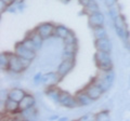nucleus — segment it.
Listing matches in <instances>:
<instances>
[{
    "label": "nucleus",
    "mask_w": 130,
    "mask_h": 121,
    "mask_svg": "<svg viewBox=\"0 0 130 121\" xmlns=\"http://www.w3.org/2000/svg\"><path fill=\"white\" fill-rule=\"evenodd\" d=\"M32 61L20 57L14 52L10 53L9 52V70L13 74H21L24 70H26L30 66V63Z\"/></svg>",
    "instance_id": "1"
},
{
    "label": "nucleus",
    "mask_w": 130,
    "mask_h": 121,
    "mask_svg": "<svg viewBox=\"0 0 130 121\" xmlns=\"http://www.w3.org/2000/svg\"><path fill=\"white\" fill-rule=\"evenodd\" d=\"M94 62L96 67L101 71H108L113 69L112 57L108 52L96 50V52L94 53Z\"/></svg>",
    "instance_id": "2"
},
{
    "label": "nucleus",
    "mask_w": 130,
    "mask_h": 121,
    "mask_svg": "<svg viewBox=\"0 0 130 121\" xmlns=\"http://www.w3.org/2000/svg\"><path fill=\"white\" fill-rule=\"evenodd\" d=\"M113 23H114V27H115V31L117 36L121 40H124L126 44H128L129 43V31L127 29V25H126L124 16L121 14H119L113 21Z\"/></svg>",
    "instance_id": "3"
},
{
    "label": "nucleus",
    "mask_w": 130,
    "mask_h": 121,
    "mask_svg": "<svg viewBox=\"0 0 130 121\" xmlns=\"http://www.w3.org/2000/svg\"><path fill=\"white\" fill-rule=\"evenodd\" d=\"M114 79H115V74H114V71L112 69V70H108V71H103V75L94 78L92 81L94 83H96L98 86L102 89L103 92H106L113 84Z\"/></svg>",
    "instance_id": "4"
},
{
    "label": "nucleus",
    "mask_w": 130,
    "mask_h": 121,
    "mask_svg": "<svg viewBox=\"0 0 130 121\" xmlns=\"http://www.w3.org/2000/svg\"><path fill=\"white\" fill-rule=\"evenodd\" d=\"M35 29L38 31V34L41 36L43 40H47L50 37H52V36H54L55 25L53 23H50V22H44V23L39 24Z\"/></svg>",
    "instance_id": "5"
},
{
    "label": "nucleus",
    "mask_w": 130,
    "mask_h": 121,
    "mask_svg": "<svg viewBox=\"0 0 130 121\" xmlns=\"http://www.w3.org/2000/svg\"><path fill=\"white\" fill-rule=\"evenodd\" d=\"M74 66H75V58H63V61L60 63V65L56 68V72L61 76V78H64L65 76L72 71Z\"/></svg>",
    "instance_id": "6"
},
{
    "label": "nucleus",
    "mask_w": 130,
    "mask_h": 121,
    "mask_svg": "<svg viewBox=\"0 0 130 121\" xmlns=\"http://www.w3.org/2000/svg\"><path fill=\"white\" fill-rule=\"evenodd\" d=\"M14 53L16 55H19L20 57H24V58H27V59H30V61H34L36 58V51H32L25 48L22 44V42H18L14 46Z\"/></svg>",
    "instance_id": "7"
},
{
    "label": "nucleus",
    "mask_w": 130,
    "mask_h": 121,
    "mask_svg": "<svg viewBox=\"0 0 130 121\" xmlns=\"http://www.w3.org/2000/svg\"><path fill=\"white\" fill-rule=\"evenodd\" d=\"M59 104L62 105L64 107H67V108H75L77 106H79L78 103H77V100H76L75 95L73 96L72 94L68 93V92L63 91V90L61 91Z\"/></svg>",
    "instance_id": "8"
},
{
    "label": "nucleus",
    "mask_w": 130,
    "mask_h": 121,
    "mask_svg": "<svg viewBox=\"0 0 130 121\" xmlns=\"http://www.w3.org/2000/svg\"><path fill=\"white\" fill-rule=\"evenodd\" d=\"M61 79H62L61 78V76L56 71H50V72H47V74H44L42 76L41 83L46 88L54 87V86H58V83L60 82Z\"/></svg>",
    "instance_id": "9"
},
{
    "label": "nucleus",
    "mask_w": 130,
    "mask_h": 121,
    "mask_svg": "<svg viewBox=\"0 0 130 121\" xmlns=\"http://www.w3.org/2000/svg\"><path fill=\"white\" fill-rule=\"evenodd\" d=\"M84 90H85V92H86V93L89 95V97H90L92 100L99 99L101 97V95L104 93L102 89H101L96 83H94L93 81H91L90 83L88 84V86H86V88H85Z\"/></svg>",
    "instance_id": "10"
},
{
    "label": "nucleus",
    "mask_w": 130,
    "mask_h": 121,
    "mask_svg": "<svg viewBox=\"0 0 130 121\" xmlns=\"http://www.w3.org/2000/svg\"><path fill=\"white\" fill-rule=\"evenodd\" d=\"M88 16H89L88 17V23H89V26H90L91 28L104 25L105 17H104V15H103L102 12L96 11V12H94V13L88 15Z\"/></svg>",
    "instance_id": "11"
},
{
    "label": "nucleus",
    "mask_w": 130,
    "mask_h": 121,
    "mask_svg": "<svg viewBox=\"0 0 130 121\" xmlns=\"http://www.w3.org/2000/svg\"><path fill=\"white\" fill-rule=\"evenodd\" d=\"M5 111L8 112V114H12V115L20 114V103L10 97H8L5 100Z\"/></svg>",
    "instance_id": "12"
},
{
    "label": "nucleus",
    "mask_w": 130,
    "mask_h": 121,
    "mask_svg": "<svg viewBox=\"0 0 130 121\" xmlns=\"http://www.w3.org/2000/svg\"><path fill=\"white\" fill-rule=\"evenodd\" d=\"M94 47L96 50L99 51H104V52H108L111 53L112 50V46H111V41L107 37L104 38H100V39H95L94 41Z\"/></svg>",
    "instance_id": "13"
},
{
    "label": "nucleus",
    "mask_w": 130,
    "mask_h": 121,
    "mask_svg": "<svg viewBox=\"0 0 130 121\" xmlns=\"http://www.w3.org/2000/svg\"><path fill=\"white\" fill-rule=\"evenodd\" d=\"M75 97L79 106H88V105H90L92 103V99L89 97V95L85 92V90L78 91L75 94Z\"/></svg>",
    "instance_id": "14"
},
{
    "label": "nucleus",
    "mask_w": 130,
    "mask_h": 121,
    "mask_svg": "<svg viewBox=\"0 0 130 121\" xmlns=\"http://www.w3.org/2000/svg\"><path fill=\"white\" fill-rule=\"evenodd\" d=\"M61 91H62V90L59 89L56 86H54V87H49V88H47V90H46V95L53 103H59Z\"/></svg>",
    "instance_id": "15"
},
{
    "label": "nucleus",
    "mask_w": 130,
    "mask_h": 121,
    "mask_svg": "<svg viewBox=\"0 0 130 121\" xmlns=\"http://www.w3.org/2000/svg\"><path fill=\"white\" fill-rule=\"evenodd\" d=\"M37 109L35 108V106L32 107H29V108H26L24 110H21L20 111V116L23 120H35L37 118Z\"/></svg>",
    "instance_id": "16"
},
{
    "label": "nucleus",
    "mask_w": 130,
    "mask_h": 121,
    "mask_svg": "<svg viewBox=\"0 0 130 121\" xmlns=\"http://www.w3.org/2000/svg\"><path fill=\"white\" fill-rule=\"evenodd\" d=\"M35 104H36V99H35L34 96H32L31 94L26 93V95L24 96V97L22 98V100L20 102V111L26 109V108L35 106Z\"/></svg>",
    "instance_id": "17"
},
{
    "label": "nucleus",
    "mask_w": 130,
    "mask_h": 121,
    "mask_svg": "<svg viewBox=\"0 0 130 121\" xmlns=\"http://www.w3.org/2000/svg\"><path fill=\"white\" fill-rule=\"evenodd\" d=\"M26 95V92L22 90V89H19V88H13L11 89V90L8 92V97H10L12 99L16 100V102H21L22 98L24 97V96Z\"/></svg>",
    "instance_id": "18"
},
{
    "label": "nucleus",
    "mask_w": 130,
    "mask_h": 121,
    "mask_svg": "<svg viewBox=\"0 0 130 121\" xmlns=\"http://www.w3.org/2000/svg\"><path fill=\"white\" fill-rule=\"evenodd\" d=\"M27 36L32 40V42L35 43V46H36V48H37V50H39L40 48H41V46H42L43 39H42L41 36L38 34V31L36 30V29H32L31 31H29V33H28Z\"/></svg>",
    "instance_id": "19"
},
{
    "label": "nucleus",
    "mask_w": 130,
    "mask_h": 121,
    "mask_svg": "<svg viewBox=\"0 0 130 121\" xmlns=\"http://www.w3.org/2000/svg\"><path fill=\"white\" fill-rule=\"evenodd\" d=\"M71 29L65 26V25H55V29H54V36H56L60 39H64L66 36L68 35Z\"/></svg>",
    "instance_id": "20"
},
{
    "label": "nucleus",
    "mask_w": 130,
    "mask_h": 121,
    "mask_svg": "<svg viewBox=\"0 0 130 121\" xmlns=\"http://www.w3.org/2000/svg\"><path fill=\"white\" fill-rule=\"evenodd\" d=\"M96 11H100L99 10V5H98L96 0H90L87 6L84 7V13H86L88 15L94 13V12H96Z\"/></svg>",
    "instance_id": "21"
},
{
    "label": "nucleus",
    "mask_w": 130,
    "mask_h": 121,
    "mask_svg": "<svg viewBox=\"0 0 130 121\" xmlns=\"http://www.w3.org/2000/svg\"><path fill=\"white\" fill-rule=\"evenodd\" d=\"M92 29V34H93V37L94 39H100V38H104V37H107V33H106V29L104 28V26H96V27H93L91 28Z\"/></svg>",
    "instance_id": "22"
},
{
    "label": "nucleus",
    "mask_w": 130,
    "mask_h": 121,
    "mask_svg": "<svg viewBox=\"0 0 130 121\" xmlns=\"http://www.w3.org/2000/svg\"><path fill=\"white\" fill-rule=\"evenodd\" d=\"M0 68L1 70H9V52L0 54Z\"/></svg>",
    "instance_id": "23"
},
{
    "label": "nucleus",
    "mask_w": 130,
    "mask_h": 121,
    "mask_svg": "<svg viewBox=\"0 0 130 121\" xmlns=\"http://www.w3.org/2000/svg\"><path fill=\"white\" fill-rule=\"evenodd\" d=\"M63 42H64V46H67V44H75L77 43V39H76V36L74 34L73 30H70L68 35L63 39Z\"/></svg>",
    "instance_id": "24"
},
{
    "label": "nucleus",
    "mask_w": 130,
    "mask_h": 121,
    "mask_svg": "<svg viewBox=\"0 0 130 121\" xmlns=\"http://www.w3.org/2000/svg\"><path fill=\"white\" fill-rule=\"evenodd\" d=\"M22 44L25 48H27V49H29V50H32V51H37V48H36V46H35V43L32 42V40L28 37V36H26L25 38H24L23 40H22Z\"/></svg>",
    "instance_id": "25"
},
{
    "label": "nucleus",
    "mask_w": 130,
    "mask_h": 121,
    "mask_svg": "<svg viewBox=\"0 0 130 121\" xmlns=\"http://www.w3.org/2000/svg\"><path fill=\"white\" fill-rule=\"evenodd\" d=\"M109 119V112L107 110H102L95 114V120L96 121H107Z\"/></svg>",
    "instance_id": "26"
},
{
    "label": "nucleus",
    "mask_w": 130,
    "mask_h": 121,
    "mask_svg": "<svg viewBox=\"0 0 130 121\" xmlns=\"http://www.w3.org/2000/svg\"><path fill=\"white\" fill-rule=\"evenodd\" d=\"M108 14H109V16H111L112 18V21H114L118 15L120 14L119 12H118V9L117 8H115V6H113L111 8H108Z\"/></svg>",
    "instance_id": "27"
},
{
    "label": "nucleus",
    "mask_w": 130,
    "mask_h": 121,
    "mask_svg": "<svg viewBox=\"0 0 130 121\" xmlns=\"http://www.w3.org/2000/svg\"><path fill=\"white\" fill-rule=\"evenodd\" d=\"M42 74L41 72H37L35 76H34V78H32V81H34L35 84H39V83H41L42 81Z\"/></svg>",
    "instance_id": "28"
},
{
    "label": "nucleus",
    "mask_w": 130,
    "mask_h": 121,
    "mask_svg": "<svg viewBox=\"0 0 130 121\" xmlns=\"http://www.w3.org/2000/svg\"><path fill=\"white\" fill-rule=\"evenodd\" d=\"M81 121H89V120H95V114H87V115H84L83 117H80Z\"/></svg>",
    "instance_id": "29"
},
{
    "label": "nucleus",
    "mask_w": 130,
    "mask_h": 121,
    "mask_svg": "<svg viewBox=\"0 0 130 121\" xmlns=\"http://www.w3.org/2000/svg\"><path fill=\"white\" fill-rule=\"evenodd\" d=\"M8 7H9V5L5 0H0V12H1V14H3V12H7Z\"/></svg>",
    "instance_id": "30"
},
{
    "label": "nucleus",
    "mask_w": 130,
    "mask_h": 121,
    "mask_svg": "<svg viewBox=\"0 0 130 121\" xmlns=\"http://www.w3.org/2000/svg\"><path fill=\"white\" fill-rule=\"evenodd\" d=\"M15 6H16V9H18L19 11H23L24 8H25V5H24V0H16Z\"/></svg>",
    "instance_id": "31"
},
{
    "label": "nucleus",
    "mask_w": 130,
    "mask_h": 121,
    "mask_svg": "<svg viewBox=\"0 0 130 121\" xmlns=\"http://www.w3.org/2000/svg\"><path fill=\"white\" fill-rule=\"evenodd\" d=\"M116 2H117V0H105V3H106V6H107L108 8L115 6Z\"/></svg>",
    "instance_id": "32"
},
{
    "label": "nucleus",
    "mask_w": 130,
    "mask_h": 121,
    "mask_svg": "<svg viewBox=\"0 0 130 121\" xmlns=\"http://www.w3.org/2000/svg\"><path fill=\"white\" fill-rule=\"evenodd\" d=\"M78 1H79V3H80V5L83 6V8H84V7H86V6L88 5L90 0H78Z\"/></svg>",
    "instance_id": "33"
},
{
    "label": "nucleus",
    "mask_w": 130,
    "mask_h": 121,
    "mask_svg": "<svg viewBox=\"0 0 130 121\" xmlns=\"http://www.w3.org/2000/svg\"><path fill=\"white\" fill-rule=\"evenodd\" d=\"M59 118H60L59 116L54 115V116H51V117H50V120H59Z\"/></svg>",
    "instance_id": "34"
},
{
    "label": "nucleus",
    "mask_w": 130,
    "mask_h": 121,
    "mask_svg": "<svg viewBox=\"0 0 130 121\" xmlns=\"http://www.w3.org/2000/svg\"><path fill=\"white\" fill-rule=\"evenodd\" d=\"M5 1L8 3V5H12V3L16 2V0H5Z\"/></svg>",
    "instance_id": "35"
},
{
    "label": "nucleus",
    "mask_w": 130,
    "mask_h": 121,
    "mask_svg": "<svg viewBox=\"0 0 130 121\" xmlns=\"http://www.w3.org/2000/svg\"><path fill=\"white\" fill-rule=\"evenodd\" d=\"M66 120H68L67 117H61V118H59V121H66Z\"/></svg>",
    "instance_id": "36"
}]
</instances>
